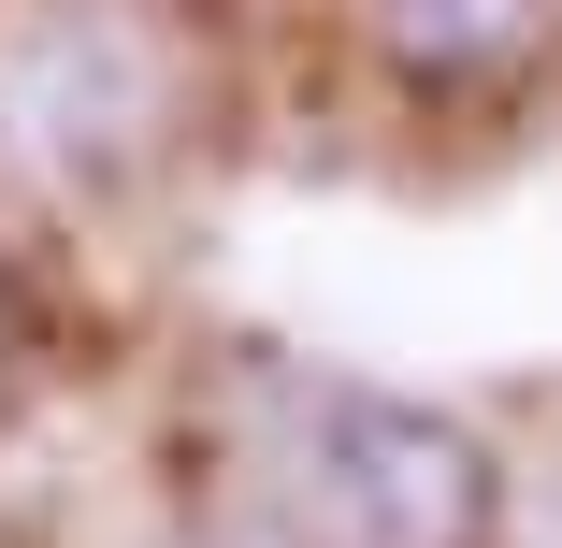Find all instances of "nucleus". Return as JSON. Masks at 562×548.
<instances>
[{
    "instance_id": "1",
    "label": "nucleus",
    "mask_w": 562,
    "mask_h": 548,
    "mask_svg": "<svg viewBox=\"0 0 562 548\" xmlns=\"http://www.w3.org/2000/svg\"><path fill=\"white\" fill-rule=\"evenodd\" d=\"M246 448H260V491H274V534L289 548H476L491 534L476 433H447L404 390L289 376Z\"/></svg>"
},
{
    "instance_id": "2",
    "label": "nucleus",
    "mask_w": 562,
    "mask_h": 548,
    "mask_svg": "<svg viewBox=\"0 0 562 548\" xmlns=\"http://www.w3.org/2000/svg\"><path fill=\"white\" fill-rule=\"evenodd\" d=\"M562 30V0H375V58L432 101H462V87H505L533 72Z\"/></svg>"
},
{
    "instance_id": "3",
    "label": "nucleus",
    "mask_w": 562,
    "mask_h": 548,
    "mask_svg": "<svg viewBox=\"0 0 562 548\" xmlns=\"http://www.w3.org/2000/svg\"><path fill=\"white\" fill-rule=\"evenodd\" d=\"M533 548H562V477H548V505H533Z\"/></svg>"
},
{
    "instance_id": "4",
    "label": "nucleus",
    "mask_w": 562,
    "mask_h": 548,
    "mask_svg": "<svg viewBox=\"0 0 562 548\" xmlns=\"http://www.w3.org/2000/svg\"><path fill=\"white\" fill-rule=\"evenodd\" d=\"M216 548H289V534H216Z\"/></svg>"
}]
</instances>
